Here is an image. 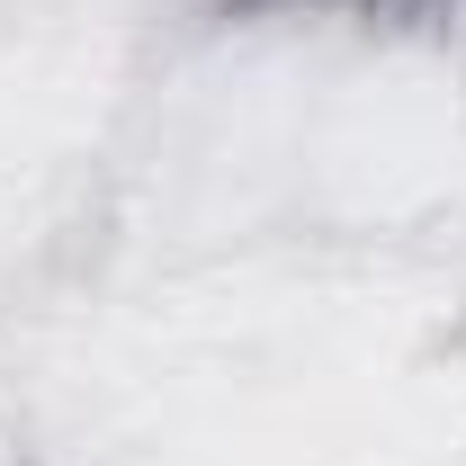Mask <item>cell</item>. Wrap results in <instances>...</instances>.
<instances>
[{"label":"cell","instance_id":"6da1fadb","mask_svg":"<svg viewBox=\"0 0 466 466\" xmlns=\"http://www.w3.org/2000/svg\"><path fill=\"white\" fill-rule=\"evenodd\" d=\"M233 9H296V0H233ZM341 9H404V0H341Z\"/></svg>","mask_w":466,"mask_h":466}]
</instances>
